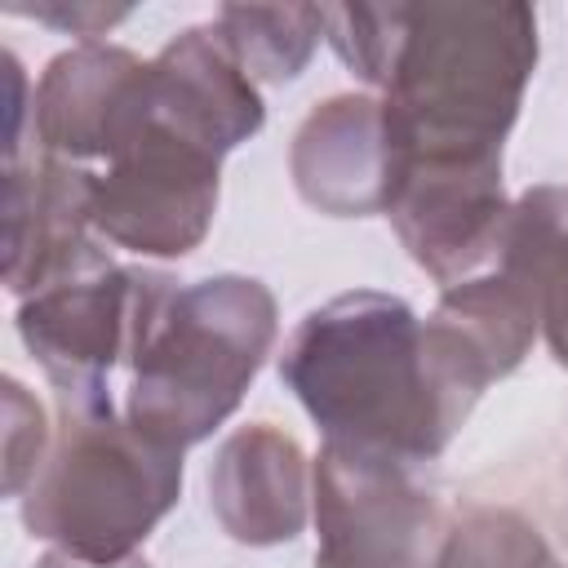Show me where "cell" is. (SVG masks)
Instances as JSON below:
<instances>
[{
    "instance_id": "cell-12",
    "label": "cell",
    "mask_w": 568,
    "mask_h": 568,
    "mask_svg": "<svg viewBox=\"0 0 568 568\" xmlns=\"http://www.w3.org/2000/svg\"><path fill=\"white\" fill-rule=\"evenodd\" d=\"M98 173L40 155L4 164V288L36 297L62 280L111 266L93 240Z\"/></svg>"
},
{
    "instance_id": "cell-15",
    "label": "cell",
    "mask_w": 568,
    "mask_h": 568,
    "mask_svg": "<svg viewBox=\"0 0 568 568\" xmlns=\"http://www.w3.org/2000/svg\"><path fill=\"white\" fill-rule=\"evenodd\" d=\"M497 266L528 284L546 346L568 368V186H528L510 204Z\"/></svg>"
},
{
    "instance_id": "cell-5",
    "label": "cell",
    "mask_w": 568,
    "mask_h": 568,
    "mask_svg": "<svg viewBox=\"0 0 568 568\" xmlns=\"http://www.w3.org/2000/svg\"><path fill=\"white\" fill-rule=\"evenodd\" d=\"M182 284L151 266H102L18 306V337L58 386V399L111 404L106 377L133 364Z\"/></svg>"
},
{
    "instance_id": "cell-10",
    "label": "cell",
    "mask_w": 568,
    "mask_h": 568,
    "mask_svg": "<svg viewBox=\"0 0 568 568\" xmlns=\"http://www.w3.org/2000/svg\"><path fill=\"white\" fill-rule=\"evenodd\" d=\"M537 333L541 320L528 284H519L501 266L444 288L430 320L422 324V346L435 395L453 426L470 417V408L497 377L524 364Z\"/></svg>"
},
{
    "instance_id": "cell-3",
    "label": "cell",
    "mask_w": 568,
    "mask_h": 568,
    "mask_svg": "<svg viewBox=\"0 0 568 568\" xmlns=\"http://www.w3.org/2000/svg\"><path fill=\"white\" fill-rule=\"evenodd\" d=\"M275 297L253 275L182 284L133 359L124 417L164 448L186 453L240 408L275 346Z\"/></svg>"
},
{
    "instance_id": "cell-17",
    "label": "cell",
    "mask_w": 568,
    "mask_h": 568,
    "mask_svg": "<svg viewBox=\"0 0 568 568\" xmlns=\"http://www.w3.org/2000/svg\"><path fill=\"white\" fill-rule=\"evenodd\" d=\"M426 568H568L546 532L515 506L479 501L462 510Z\"/></svg>"
},
{
    "instance_id": "cell-7",
    "label": "cell",
    "mask_w": 568,
    "mask_h": 568,
    "mask_svg": "<svg viewBox=\"0 0 568 568\" xmlns=\"http://www.w3.org/2000/svg\"><path fill=\"white\" fill-rule=\"evenodd\" d=\"M222 160L155 124L98 173L93 231L138 257H186L213 226Z\"/></svg>"
},
{
    "instance_id": "cell-13",
    "label": "cell",
    "mask_w": 568,
    "mask_h": 568,
    "mask_svg": "<svg viewBox=\"0 0 568 568\" xmlns=\"http://www.w3.org/2000/svg\"><path fill=\"white\" fill-rule=\"evenodd\" d=\"M151 115L222 160L262 129L266 106L217 27H186L151 58Z\"/></svg>"
},
{
    "instance_id": "cell-11",
    "label": "cell",
    "mask_w": 568,
    "mask_h": 568,
    "mask_svg": "<svg viewBox=\"0 0 568 568\" xmlns=\"http://www.w3.org/2000/svg\"><path fill=\"white\" fill-rule=\"evenodd\" d=\"M408 169V146L377 93L324 98L293 133L288 173L297 195L328 217L386 213Z\"/></svg>"
},
{
    "instance_id": "cell-18",
    "label": "cell",
    "mask_w": 568,
    "mask_h": 568,
    "mask_svg": "<svg viewBox=\"0 0 568 568\" xmlns=\"http://www.w3.org/2000/svg\"><path fill=\"white\" fill-rule=\"evenodd\" d=\"M399 36V0L390 4H324V40L333 53L382 93Z\"/></svg>"
},
{
    "instance_id": "cell-2",
    "label": "cell",
    "mask_w": 568,
    "mask_h": 568,
    "mask_svg": "<svg viewBox=\"0 0 568 568\" xmlns=\"http://www.w3.org/2000/svg\"><path fill=\"white\" fill-rule=\"evenodd\" d=\"M537 67L528 4H404L382 102L408 160L501 155Z\"/></svg>"
},
{
    "instance_id": "cell-1",
    "label": "cell",
    "mask_w": 568,
    "mask_h": 568,
    "mask_svg": "<svg viewBox=\"0 0 568 568\" xmlns=\"http://www.w3.org/2000/svg\"><path fill=\"white\" fill-rule=\"evenodd\" d=\"M280 377L333 444L426 466L457 435L426 368L422 320L395 293L355 288L315 306L293 328Z\"/></svg>"
},
{
    "instance_id": "cell-16",
    "label": "cell",
    "mask_w": 568,
    "mask_h": 568,
    "mask_svg": "<svg viewBox=\"0 0 568 568\" xmlns=\"http://www.w3.org/2000/svg\"><path fill=\"white\" fill-rule=\"evenodd\" d=\"M213 27L253 84H284L311 62L324 36V4H222Z\"/></svg>"
},
{
    "instance_id": "cell-4",
    "label": "cell",
    "mask_w": 568,
    "mask_h": 568,
    "mask_svg": "<svg viewBox=\"0 0 568 568\" xmlns=\"http://www.w3.org/2000/svg\"><path fill=\"white\" fill-rule=\"evenodd\" d=\"M182 453L142 435L111 404L58 399L53 448L22 493L31 537L89 564H120L178 506Z\"/></svg>"
},
{
    "instance_id": "cell-6",
    "label": "cell",
    "mask_w": 568,
    "mask_h": 568,
    "mask_svg": "<svg viewBox=\"0 0 568 568\" xmlns=\"http://www.w3.org/2000/svg\"><path fill=\"white\" fill-rule=\"evenodd\" d=\"M315 568H426L439 506L408 462L324 439L315 457Z\"/></svg>"
},
{
    "instance_id": "cell-9",
    "label": "cell",
    "mask_w": 568,
    "mask_h": 568,
    "mask_svg": "<svg viewBox=\"0 0 568 568\" xmlns=\"http://www.w3.org/2000/svg\"><path fill=\"white\" fill-rule=\"evenodd\" d=\"M151 62L120 44H75L31 89V133L58 160H115L151 129Z\"/></svg>"
},
{
    "instance_id": "cell-21",
    "label": "cell",
    "mask_w": 568,
    "mask_h": 568,
    "mask_svg": "<svg viewBox=\"0 0 568 568\" xmlns=\"http://www.w3.org/2000/svg\"><path fill=\"white\" fill-rule=\"evenodd\" d=\"M36 568H151L146 559H120V564H89V559H75V555H67V550H49Z\"/></svg>"
},
{
    "instance_id": "cell-19",
    "label": "cell",
    "mask_w": 568,
    "mask_h": 568,
    "mask_svg": "<svg viewBox=\"0 0 568 568\" xmlns=\"http://www.w3.org/2000/svg\"><path fill=\"white\" fill-rule=\"evenodd\" d=\"M4 493L22 497L53 448V426L44 422V408L27 395L18 377H4Z\"/></svg>"
},
{
    "instance_id": "cell-14",
    "label": "cell",
    "mask_w": 568,
    "mask_h": 568,
    "mask_svg": "<svg viewBox=\"0 0 568 568\" xmlns=\"http://www.w3.org/2000/svg\"><path fill=\"white\" fill-rule=\"evenodd\" d=\"M306 453L271 422L231 430L209 466V506L222 532L240 546L293 541L306 524Z\"/></svg>"
},
{
    "instance_id": "cell-8",
    "label": "cell",
    "mask_w": 568,
    "mask_h": 568,
    "mask_svg": "<svg viewBox=\"0 0 568 568\" xmlns=\"http://www.w3.org/2000/svg\"><path fill=\"white\" fill-rule=\"evenodd\" d=\"M386 217L408 257L444 288L470 280L488 262L497 266L510 222L501 155L408 160Z\"/></svg>"
},
{
    "instance_id": "cell-20",
    "label": "cell",
    "mask_w": 568,
    "mask_h": 568,
    "mask_svg": "<svg viewBox=\"0 0 568 568\" xmlns=\"http://www.w3.org/2000/svg\"><path fill=\"white\" fill-rule=\"evenodd\" d=\"M9 13H22V18H36V22H49L58 31H71V36H102L106 27L124 22L129 9L124 4H9Z\"/></svg>"
}]
</instances>
